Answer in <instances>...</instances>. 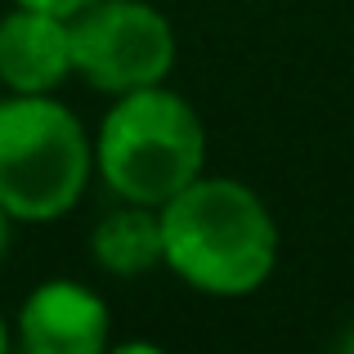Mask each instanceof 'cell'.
Segmentation results:
<instances>
[{
  "instance_id": "obj_8",
  "label": "cell",
  "mask_w": 354,
  "mask_h": 354,
  "mask_svg": "<svg viewBox=\"0 0 354 354\" xmlns=\"http://www.w3.org/2000/svg\"><path fill=\"white\" fill-rule=\"evenodd\" d=\"M14 5H27V9H45V14L72 18V14H81L86 5H95V0H14Z\"/></svg>"
},
{
  "instance_id": "obj_4",
  "label": "cell",
  "mask_w": 354,
  "mask_h": 354,
  "mask_svg": "<svg viewBox=\"0 0 354 354\" xmlns=\"http://www.w3.org/2000/svg\"><path fill=\"white\" fill-rule=\"evenodd\" d=\"M68 27L72 72L104 95L162 86L175 68V27L148 0H95Z\"/></svg>"
},
{
  "instance_id": "obj_3",
  "label": "cell",
  "mask_w": 354,
  "mask_h": 354,
  "mask_svg": "<svg viewBox=\"0 0 354 354\" xmlns=\"http://www.w3.org/2000/svg\"><path fill=\"white\" fill-rule=\"evenodd\" d=\"M95 139L54 95L0 99V207L9 220H63L90 189Z\"/></svg>"
},
{
  "instance_id": "obj_10",
  "label": "cell",
  "mask_w": 354,
  "mask_h": 354,
  "mask_svg": "<svg viewBox=\"0 0 354 354\" xmlns=\"http://www.w3.org/2000/svg\"><path fill=\"white\" fill-rule=\"evenodd\" d=\"M328 354H354V323H350L346 332H341L337 341H332V350H328Z\"/></svg>"
},
{
  "instance_id": "obj_9",
  "label": "cell",
  "mask_w": 354,
  "mask_h": 354,
  "mask_svg": "<svg viewBox=\"0 0 354 354\" xmlns=\"http://www.w3.org/2000/svg\"><path fill=\"white\" fill-rule=\"evenodd\" d=\"M104 354H166V350L153 341H121V346H108Z\"/></svg>"
},
{
  "instance_id": "obj_6",
  "label": "cell",
  "mask_w": 354,
  "mask_h": 354,
  "mask_svg": "<svg viewBox=\"0 0 354 354\" xmlns=\"http://www.w3.org/2000/svg\"><path fill=\"white\" fill-rule=\"evenodd\" d=\"M68 77H72L68 18L14 5L0 18V86L9 95H54Z\"/></svg>"
},
{
  "instance_id": "obj_1",
  "label": "cell",
  "mask_w": 354,
  "mask_h": 354,
  "mask_svg": "<svg viewBox=\"0 0 354 354\" xmlns=\"http://www.w3.org/2000/svg\"><path fill=\"white\" fill-rule=\"evenodd\" d=\"M162 211V265L207 296H251L278 265V225L256 189L198 175Z\"/></svg>"
},
{
  "instance_id": "obj_2",
  "label": "cell",
  "mask_w": 354,
  "mask_h": 354,
  "mask_svg": "<svg viewBox=\"0 0 354 354\" xmlns=\"http://www.w3.org/2000/svg\"><path fill=\"white\" fill-rule=\"evenodd\" d=\"M95 171L121 202L166 207L207 175V126L198 108L166 86L117 95L95 135Z\"/></svg>"
},
{
  "instance_id": "obj_11",
  "label": "cell",
  "mask_w": 354,
  "mask_h": 354,
  "mask_svg": "<svg viewBox=\"0 0 354 354\" xmlns=\"http://www.w3.org/2000/svg\"><path fill=\"white\" fill-rule=\"evenodd\" d=\"M9 225H14V220H9V211L0 207V260H5V251H9Z\"/></svg>"
},
{
  "instance_id": "obj_7",
  "label": "cell",
  "mask_w": 354,
  "mask_h": 354,
  "mask_svg": "<svg viewBox=\"0 0 354 354\" xmlns=\"http://www.w3.org/2000/svg\"><path fill=\"white\" fill-rule=\"evenodd\" d=\"M90 256L113 278H144L162 265V211L121 202L90 234Z\"/></svg>"
},
{
  "instance_id": "obj_12",
  "label": "cell",
  "mask_w": 354,
  "mask_h": 354,
  "mask_svg": "<svg viewBox=\"0 0 354 354\" xmlns=\"http://www.w3.org/2000/svg\"><path fill=\"white\" fill-rule=\"evenodd\" d=\"M0 354H9V323H5V314H0Z\"/></svg>"
},
{
  "instance_id": "obj_5",
  "label": "cell",
  "mask_w": 354,
  "mask_h": 354,
  "mask_svg": "<svg viewBox=\"0 0 354 354\" xmlns=\"http://www.w3.org/2000/svg\"><path fill=\"white\" fill-rule=\"evenodd\" d=\"M108 305L99 292L72 278H50L32 287L18 310V350L23 354H104Z\"/></svg>"
}]
</instances>
